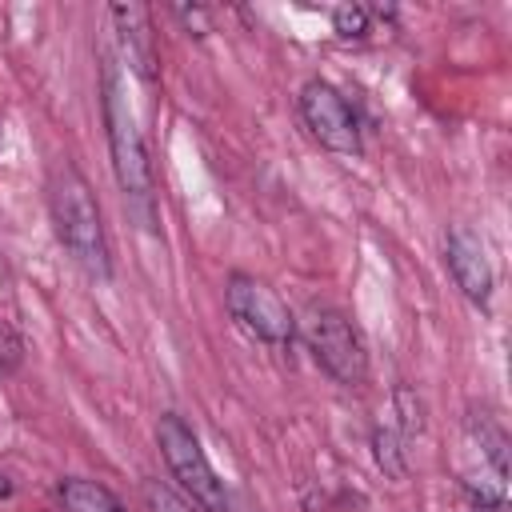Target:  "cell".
I'll use <instances>...</instances> for the list:
<instances>
[{
	"mask_svg": "<svg viewBox=\"0 0 512 512\" xmlns=\"http://www.w3.org/2000/svg\"><path fill=\"white\" fill-rule=\"evenodd\" d=\"M112 24L120 40V56L140 80H156V36H152V16L144 4H112Z\"/></svg>",
	"mask_w": 512,
	"mask_h": 512,
	"instance_id": "8",
	"label": "cell"
},
{
	"mask_svg": "<svg viewBox=\"0 0 512 512\" xmlns=\"http://www.w3.org/2000/svg\"><path fill=\"white\" fill-rule=\"evenodd\" d=\"M48 212H52L56 236L68 248V256L92 280H108L112 276V252H108L104 220H100V208H96L88 180L80 176V168L72 160H56L48 172Z\"/></svg>",
	"mask_w": 512,
	"mask_h": 512,
	"instance_id": "1",
	"label": "cell"
},
{
	"mask_svg": "<svg viewBox=\"0 0 512 512\" xmlns=\"http://www.w3.org/2000/svg\"><path fill=\"white\" fill-rule=\"evenodd\" d=\"M296 332L304 336L312 360L344 388H356L368 380V352H364V340L360 332L352 328V320L328 304H312L300 320H296Z\"/></svg>",
	"mask_w": 512,
	"mask_h": 512,
	"instance_id": "4",
	"label": "cell"
},
{
	"mask_svg": "<svg viewBox=\"0 0 512 512\" xmlns=\"http://www.w3.org/2000/svg\"><path fill=\"white\" fill-rule=\"evenodd\" d=\"M300 116L328 152H340V156L360 152V120L344 100V92L332 88L328 80H308L300 88Z\"/></svg>",
	"mask_w": 512,
	"mask_h": 512,
	"instance_id": "6",
	"label": "cell"
},
{
	"mask_svg": "<svg viewBox=\"0 0 512 512\" xmlns=\"http://www.w3.org/2000/svg\"><path fill=\"white\" fill-rule=\"evenodd\" d=\"M372 452H376V464H380L384 476L404 480L408 464H404V448H400V432L396 428H376L372 432Z\"/></svg>",
	"mask_w": 512,
	"mask_h": 512,
	"instance_id": "11",
	"label": "cell"
},
{
	"mask_svg": "<svg viewBox=\"0 0 512 512\" xmlns=\"http://www.w3.org/2000/svg\"><path fill=\"white\" fill-rule=\"evenodd\" d=\"M176 16H180L188 28H196V36H208V20H204V8H196V4H192V8H184V4H180V8H176Z\"/></svg>",
	"mask_w": 512,
	"mask_h": 512,
	"instance_id": "15",
	"label": "cell"
},
{
	"mask_svg": "<svg viewBox=\"0 0 512 512\" xmlns=\"http://www.w3.org/2000/svg\"><path fill=\"white\" fill-rule=\"evenodd\" d=\"M332 28H336L344 40L364 36V32H368V8H360V4H340V8L332 12Z\"/></svg>",
	"mask_w": 512,
	"mask_h": 512,
	"instance_id": "13",
	"label": "cell"
},
{
	"mask_svg": "<svg viewBox=\"0 0 512 512\" xmlns=\"http://www.w3.org/2000/svg\"><path fill=\"white\" fill-rule=\"evenodd\" d=\"M156 444H160V456H164V464H168V472L180 484L188 504H196L200 512H232L228 488L216 476V468L208 464V456L200 448V436L184 424V416L164 412L156 420Z\"/></svg>",
	"mask_w": 512,
	"mask_h": 512,
	"instance_id": "3",
	"label": "cell"
},
{
	"mask_svg": "<svg viewBox=\"0 0 512 512\" xmlns=\"http://www.w3.org/2000/svg\"><path fill=\"white\" fill-rule=\"evenodd\" d=\"M476 512H500L496 504H476Z\"/></svg>",
	"mask_w": 512,
	"mask_h": 512,
	"instance_id": "17",
	"label": "cell"
},
{
	"mask_svg": "<svg viewBox=\"0 0 512 512\" xmlns=\"http://www.w3.org/2000/svg\"><path fill=\"white\" fill-rule=\"evenodd\" d=\"M20 352H24V344H20L16 324L12 320H0V368H16L20 364Z\"/></svg>",
	"mask_w": 512,
	"mask_h": 512,
	"instance_id": "14",
	"label": "cell"
},
{
	"mask_svg": "<svg viewBox=\"0 0 512 512\" xmlns=\"http://www.w3.org/2000/svg\"><path fill=\"white\" fill-rule=\"evenodd\" d=\"M4 496H12V480H8V476H0V500H4Z\"/></svg>",
	"mask_w": 512,
	"mask_h": 512,
	"instance_id": "16",
	"label": "cell"
},
{
	"mask_svg": "<svg viewBox=\"0 0 512 512\" xmlns=\"http://www.w3.org/2000/svg\"><path fill=\"white\" fill-rule=\"evenodd\" d=\"M472 432H476V440H480V452L492 460V472H496V480L504 484V476H508V436H504V428L492 420V416H472Z\"/></svg>",
	"mask_w": 512,
	"mask_h": 512,
	"instance_id": "10",
	"label": "cell"
},
{
	"mask_svg": "<svg viewBox=\"0 0 512 512\" xmlns=\"http://www.w3.org/2000/svg\"><path fill=\"white\" fill-rule=\"evenodd\" d=\"M444 260H448V272H452L456 288L472 304H488L492 300V264H488V252H484V244H480V236L472 228H464V224L448 228Z\"/></svg>",
	"mask_w": 512,
	"mask_h": 512,
	"instance_id": "7",
	"label": "cell"
},
{
	"mask_svg": "<svg viewBox=\"0 0 512 512\" xmlns=\"http://www.w3.org/2000/svg\"><path fill=\"white\" fill-rule=\"evenodd\" d=\"M224 308L232 316V324L268 344V348H284L296 336V316L288 312V304L276 296V288H268L264 280L248 276V272H232L224 284Z\"/></svg>",
	"mask_w": 512,
	"mask_h": 512,
	"instance_id": "5",
	"label": "cell"
},
{
	"mask_svg": "<svg viewBox=\"0 0 512 512\" xmlns=\"http://www.w3.org/2000/svg\"><path fill=\"white\" fill-rule=\"evenodd\" d=\"M60 496H64V508H68V512H128V508L116 500V492H108V488L96 484V480H80V476H68V480L60 484Z\"/></svg>",
	"mask_w": 512,
	"mask_h": 512,
	"instance_id": "9",
	"label": "cell"
},
{
	"mask_svg": "<svg viewBox=\"0 0 512 512\" xmlns=\"http://www.w3.org/2000/svg\"><path fill=\"white\" fill-rule=\"evenodd\" d=\"M144 500H148V508L152 512H200L196 504H188L184 496H176L168 484H160V480H148L144 484Z\"/></svg>",
	"mask_w": 512,
	"mask_h": 512,
	"instance_id": "12",
	"label": "cell"
},
{
	"mask_svg": "<svg viewBox=\"0 0 512 512\" xmlns=\"http://www.w3.org/2000/svg\"><path fill=\"white\" fill-rule=\"evenodd\" d=\"M104 128H108V148H112V172H116V184L124 192V204L128 212L152 228L156 220V184H152V164H148V152H144V136L136 128V116H132V104L120 88V76L116 68L108 64L104 68Z\"/></svg>",
	"mask_w": 512,
	"mask_h": 512,
	"instance_id": "2",
	"label": "cell"
}]
</instances>
